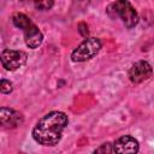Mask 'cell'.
Listing matches in <instances>:
<instances>
[{"instance_id":"10","label":"cell","mask_w":154,"mask_h":154,"mask_svg":"<svg viewBox=\"0 0 154 154\" xmlns=\"http://www.w3.org/2000/svg\"><path fill=\"white\" fill-rule=\"evenodd\" d=\"M34 6L38 11H48L53 7L54 0H32Z\"/></svg>"},{"instance_id":"11","label":"cell","mask_w":154,"mask_h":154,"mask_svg":"<svg viewBox=\"0 0 154 154\" xmlns=\"http://www.w3.org/2000/svg\"><path fill=\"white\" fill-rule=\"evenodd\" d=\"M12 90H13V84L10 79H6V78L0 79V93L10 94V93H12Z\"/></svg>"},{"instance_id":"6","label":"cell","mask_w":154,"mask_h":154,"mask_svg":"<svg viewBox=\"0 0 154 154\" xmlns=\"http://www.w3.org/2000/svg\"><path fill=\"white\" fill-rule=\"evenodd\" d=\"M24 122V117L20 112L10 108L0 107V128L4 129H14Z\"/></svg>"},{"instance_id":"14","label":"cell","mask_w":154,"mask_h":154,"mask_svg":"<svg viewBox=\"0 0 154 154\" xmlns=\"http://www.w3.org/2000/svg\"><path fill=\"white\" fill-rule=\"evenodd\" d=\"M20 1H26V0H20Z\"/></svg>"},{"instance_id":"1","label":"cell","mask_w":154,"mask_h":154,"mask_svg":"<svg viewBox=\"0 0 154 154\" xmlns=\"http://www.w3.org/2000/svg\"><path fill=\"white\" fill-rule=\"evenodd\" d=\"M69 124L66 113L61 111H52L45 114L35 124L32 129V138L36 143L45 147H54L59 143L63 131Z\"/></svg>"},{"instance_id":"12","label":"cell","mask_w":154,"mask_h":154,"mask_svg":"<svg viewBox=\"0 0 154 154\" xmlns=\"http://www.w3.org/2000/svg\"><path fill=\"white\" fill-rule=\"evenodd\" d=\"M94 153H113V148H112V144L109 142H106V143H102L100 147H97Z\"/></svg>"},{"instance_id":"13","label":"cell","mask_w":154,"mask_h":154,"mask_svg":"<svg viewBox=\"0 0 154 154\" xmlns=\"http://www.w3.org/2000/svg\"><path fill=\"white\" fill-rule=\"evenodd\" d=\"M78 31H79V34H81L83 37H88L89 30H88V25H87L85 23H79V25H78Z\"/></svg>"},{"instance_id":"7","label":"cell","mask_w":154,"mask_h":154,"mask_svg":"<svg viewBox=\"0 0 154 154\" xmlns=\"http://www.w3.org/2000/svg\"><path fill=\"white\" fill-rule=\"evenodd\" d=\"M112 148L113 153H137L140 149V143L135 137L125 135L116 140V142L112 144Z\"/></svg>"},{"instance_id":"4","label":"cell","mask_w":154,"mask_h":154,"mask_svg":"<svg viewBox=\"0 0 154 154\" xmlns=\"http://www.w3.org/2000/svg\"><path fill=\"white\" fill-rule=\"evenodd\" d=\"M28 60V55L23 51L6 48L0 54V63L7 71H16L20 69Z\"/></svg>"},{"instance_id":"5","label":"cell","mask_w":154,"mask_h":154,"mask_svg":"<svg viewBox=\"0 0 154 154\" xmlns=\"http://www.w3.org/2000/svg\"><path fill=\"white\" fill-rule=\"evenodd\" d=\"M152 66L148 61L146 60H140L137 63H135L130 70H129V79L135 83H142L147 79H149L152 77Z\"/></svg>"},{"instance_id":"2","label":"cell","mask_w":154,"mask_h":154,"mask_svg":"<svg viewBox=\"0 0 154 154\" xmlns=\"http://www.w3.org/2000/svg\"><path fill=\"white\" fill-rule=\"evenodd\" d=\"M106 11L112 18H120L128 29H132L138 24V13L129 0H116Z\"/></svg>"},{"instance_id":"8","label":"cell","mask_w":154,"mask_h":154,"mask_svg":"<svg viewBox=\"0 0 154 154\" xmlns=\"http://www.w3.org/2000/svg\"><path fill=\"white\" fill-rule=\"evenodd\" d=\"M22 30L24 32V42H25V45L29 48L35 49V48H37L42 43V41H43V34L41 32V30L32 22H30Z\"/></svg>"},{"instance_id":"9","label":"cell","mask_w":154,"mask_h":154,"mask_svg":"<svg viewBox=\"0 0 154 154\" xmlns=\"http://www.w3.org/2000/svg\"><path fill=\"white\" fill-rule=\"evenodd\" d=\"M30 22H31V19L24 13H14L12 16V23L18 29H24Z\"/></svg>"},{"instance_id":"3","label":"cell","mask_w":154,"mask_h":154,"mask_svg":"<svg viewBox=\"0 0 154 154\" xmlns=\"http://www.w3.org/2000/svg\"><path fill=\"white\" fill-rule=\"evenodd\" d=\"M102 43L97 37L84 38L71 53V60L73 63H84L93 59L101 49Z\"/></svg>"}]
</instances>
